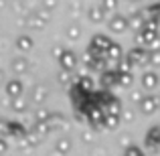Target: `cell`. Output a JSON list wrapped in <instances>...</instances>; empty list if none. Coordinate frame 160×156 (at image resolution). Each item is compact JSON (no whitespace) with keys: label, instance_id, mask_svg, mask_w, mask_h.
Returning <instances> with one entry per match:
<instances>
[{"label":"cell","instance_id":"9a60e30c","mask_svg":"<svg viewBox=\"0 0 160 156\" xmlns=\"http://www.w3.org/2000/svg\"><path fill=\"white\" fill-rule=\"evenodd\" d=\"M6 134H10V136H14V138H22L24 136V128L18 124V122H8V132Z\"/></svg>","mask_w":160,"mask_h":156},{"label":"cell","instance_id":"30bf717a","mask_svg":"<svg viewBox=\"0 0 160 156\" xmlns=\"http://www.w3.org/2000/svg\"><path fill=\"white\" fill-rule=\"evenodd\" d=\"M158 142H160V128H158V126H154V128L150 130L148 134H146V144H148V146H152V148H154V152H156Z\"/></svg>","mask_w":160,"mask_h":156},{"label":"cell","instance_id":"ffe728a7","mask_svg":"<svg viewBox=\"0 0 160 156\" xmlns=\"http://www.w3.org/2000/svg\"><path fill=\"white\" fill-rule=\"evenodd\" d=\"M69 150H71V142L67 138H61L57 142V146H55V152H59V154H67Z\"/></svg>","mask_w":160,"mask_h":156},{"label":"cell","instance_id":"4fadbf2b","mask_svg":"<svg viewBox=\"0 0 160 156\" xmlns=\"http://www.w3.org/2000/svg\"><path fill=\"white\" fill-rule=\"evenodd\" d=\"M87 16H89L91 23H103L106 20V10L103 8H89V12H87Z\"/></svg>","mask_w":160,"mask_h":156},{"label":"cell","instance_id":"7402d4cb","mask_svg":"<svg viewBox=\"0 0 160 156\" xmlns=\"http://www.w3.org/2000/svg\"><path fill=\"white\" fill-rule=\"evenodd\" d=\"M79 89H83V91H93V81H91V77H79Z\"/></svg>","mask_w":160,"mask_h":156},{"label":"cell","instance_id":"8fae6325","mask_svg":"<svg viewBox=\"0 0 160 156\" xmlns=\"http://www.w3.org/2000/svg\"><path fill=\"white\" fill-rule=\"evenodd\" d=\"M51 124H49L47 120H37V124H35V128H32V132L37 134V136H47L49 132H51Z\"/></svg>","mask_w":160,"mask_h":156},{"label":"cell","instance_id":"9c48e42d","mask_svg":"<svg viewBox=\"0 0 160 156\" xmlns=\"http://www.w3.org/2000/svg\"><path fill=\"white\" fill-rule=\"evenodd\" d=\"M6 95L8 98H16V95H22V83L18 79H12L6 83Z\"/></svg>","mask_w":160,"mask_h":156},{"label":"cell","instance_id":"d4e9b609","mask_svg":"<svg viewBox=\"0 0 160 156\" xmlns=\"http://www.w3.org/2000/svg\"><path fill=\"white\" fill-rule=\"evenodd\" d=\"M118 4H120V0H103V2H102V8H103V10H116V8H118Z\"/></svg>","mask_w":160,"mask_h":156},{"label":"cell","instance_id":"e0dca14e","mask_svg":"<svg viewBox=\"0 0 160 156\" xmlns=\"http://www.w3.org/2000/svg\"><path fill=\"white\" fill-rule=\"evenodd\" d=\"M27 105H28V102L24 98H20V95L12 98V109H14V112H24V109H27Z\"/></svg>","mask_w":160,"mask_h":156},{"label":"cell","instance_id":"f1b7e54d","mask_svg":"<svg viewBox=\"0 0 160 156\" xmlns=\"http://www.w3.org/2000/svg\"><path fill=\"white\" fill-rule=\"evenodd\" d=\"M75 120H77V122H83V120H85V113H83L81 109H77V112H75Z\"/></svg>","mask_w":160,"mask_h":156},{"label":"cell","instance_id":"ac0fdd59","mask_svg":"<svg viewBox=\"0 0 160 156\" xmlns=\"http://www.w3.org/2000/svg\"><path fill=\"white\" fill-rule=\"evenodd\" d=\"M132 73H130V71H118V85H130V83H132Z\"/></svg>","mask_w":160,"mask_h":156},{"label":"cell","instance_id":"603a6c76","mask_svg":"<svg viewBox=\"0 0 160 156\" xmlns=\"http://www.w3.org/2000/svg\"><path fill=\"white\" fill-rule=\"evenodd\" d=\"M67 37H69L71 41L79 39V37H81V28H79V24H71V27H67Z\"/></svg>","mask_w":160,"mask_h":156},{"label":"cell","instance_id":"484cf974","mask_svg":"<svg viewBox=\"0 0 160 156\" xmlns=\"http://www.w3.org/2000/svg\"><path fill=\"white\" fill-rule=\"evenodd\" d=\"M124 154H126V156H140L142 150H140V148H134V146H130V148L124 150Z\"/></svg>","mask_w":160,"mask_h":156},{"label":"cell","instance_id":"2e32d148","mask_svg":"<svg viewBox=\"0 0 160 156\" xmlns=\"http://www.w3.org/2000/svg\"><path fill=\"white\" fill-rule=\"evenodd\" d=\"M16 49H20V51H31L32 39L31 37H18V39H16Z\"/></svg>","mask_w":160,"mask_h":156},{"label":"cell","instance_id":"8992f818","mask_svg":"<svg viewBox=\"0 0 160 156\" xmlns=\"http://www.w3.org/2000/svg\"><path fill=\"white\" fill-rule=\"evenodd\" d=\"M109 31L112 33H116V35H120V33H124L126 28H128V18L126 16H120V14H116V16H112V20H109Z\"/></svg>","mask_w":160,"mask_h":156},{"label":"cell","instance_id":"5bb4252c","mask_svg":"<svg viewBox=\"0 0 160 156\" xmlns=\"http://www.w3.org/2000/svg\"><path fill=\"white\" fill-rule=\"evenodd\" d=\"M28 69V61L24 57H14L12 59V71L14 73H24Z\"/></svg>","mask_w":160,"mask_h":156},{"label":"cell","instance_id":"83f0119b","mask_svg":"<svg viewBox=\"0 0 160 156\" xmlns=\"http://www.w3.org/2000/svg\"><path fill=\"white\" fill-rule=\"evenodd\" d=\"M47 116H49L47 109H39V112H37V120H47Z\"/></svg>","mask_w":160,"mask_h":156},{"label":"cell","instance_id":"cb8c5ba5","mask_svg":"<svg viewBox=\"0 0 160 156\" xmlns=\"http://www.w3.org/2000/svg\"><path fill=\"white\" fill-rule=\"evenodd\" d=\"M156 12H158V4H152V6H148L142 14H144L146 20H156Z\"/></svg>","mask_w":160,"mask_h":156},{"label":"cell","instance_id":"44dd1931","mask_svg":"<svg viewBox=\"0 0 160 156\" xmlns=\"http://www.w3.org/2000/svg\"><path fill=\"white\" fill-rule=\"evenodd\" d=\"M32 102L37 103H43L45 99H47V91H45V87H35V91H32Z\"/></svg>","mask_w":160,"mask_h":156},{"label":"cell","instance_id":"ba28073f","mask_svg":"<svg viewBox=\"0 0 160 156\" xmlns=\"http://www.w3.org/2000/svg\"><path fill=\"white\" fill-rule=\"evenodd\" d=\"M156 85H158L156 71H148V73L142 75V87H144V89H156Z\"/></svg>","mask_w":160,"mask_h":156},{"label":"cell","instance_id":"f546056e","mask_svg":"<svg viewBox=\"0 0 160 156\" xmlns=\"http://www.w3.org/2000/svg\"><path fill=\"white\" fill-rule=\"evenodd\" d=\"M59 83H69V75L61 71V75H59Z\"/></svg>","mask_w":160,"mask_h":156},{"label":"cell","instance_id":"5b68a950","mask_svg":"<svg viewBox=\"0 0 160 156\" xmlns=\"http://www.w3.org/2000/svg\"><path fill=\"white\" fill-rule=\"evenodd\" d=\"M126 61L130 63V65H146V51L142 47H136V49H132L128 55H126Z\"/></svg>","mask_w":160,"mask_h":156},{"label":"cell","instance_id":"7c38bea8","mask_svg":"<svg viewBox=\"0 0 160 156\" xmlns=\"http://www.w3.org/2000/svg\"><path fill=\"white\" fill-rule=\"evenodd\" d=\"M103 128H118V124H120V116L118 113H108V112H103Z\"/></svg>","mask_w":160,"mask_h":156},{"label":"cell","instance_id":"1f68e13d","mask_svg":"<svg viewBox=\"0 0 160 156\" xmlns=\"http://www.w3.org/2000/svg\"><path fill=\"white\" fill-rule=\"evenodd\" d=\"M130 2H136V0H130Z\"/></svg>","mask_w":160,"mask_h":156},{"label":"cell","instance_id":"7a4b0ae2","mask_svg":"<svg viewBox=\"0 0 160 156\" xmlns=\"http://www.w3.org/2000/svg\"><path fill=\"white\" fill-rule=\"evenodd\" d=\"M138 108H140L142 113H154L158 108V98L156 95H142L140 99H138Z\"/></svg>","mask_w":160,"mask_h":156},{"label":"cell","instance_id":"6da1fadb","mask_svg":"<svg viewBox=\"0 0 160 156\" xmlns=\"http://www.w3.org/2000/svg\"><path fill=\"white\" fill-rule=\"evenodd\" d=\"M109 43H112V41H109L106 35H95V37H91L89 49H87V51H89L91 55H103L106 49L109 47Z\"/></svg>","mask_w":160,"mask_h":156},{"label":"cell","instance_id":"277c9868","mask_svg":"<svg viewBox=\"0 0 160 156\" xmlns=\"http://www.w3.org/2000/svg\"><path fill=\"white\" fill-rule=\"evenodd\" d=\"M49 10L47 8H41V10H37V12H32L31 16H28V24H31L32 28H43L45 27V23L49 20Z\"/></svg>","mask_w":160,"mask_h":156},{"label":"cell","instance_id":"3957f363","mask_svg":"<svg viewBox=\"0 0 160 156\" xmlns=\"http://www.w3.org/2000/svg\"><path fill=\"white\" fill-rule=\"evenodd\" d=\"M59 63H61V69L73 71L77 67V55L73 51H61L59 53Z\"/></svg>","mask_w":160,"mask_h":156},{"label":"cell","instance_id":"d6986e66","mask_svg":"<svg viewBox=\"0 0 160 156\" xmlns=\"http://www.w3.org/2000/svg\"><path fill=\"white\" fill-rule=\"evenodd\" d=\"M142 23H144V14L142 12H136V14H132L128 18V27H134V28H140Z\"/></svg>","mask_w":160,"mask_h":156},{"label":"cell","instance_id":"52a82bcc","mask_svg":"<svg viewBox=\"0 0 160 156\" xmlns=\"http://www.w3.org/2000/svg\"><path fill=\"white\" fill-rule=\"evenodd\" d=\"M113 85H118V71L113 69V71H102V87L103 89H112Z\"/></svg>","mask_w":160,"mask_h":156},{"label":"cell","instance_id":"4316f807","mask_svg":"<svg viewBox=\"0 0 160 156\" xmlns=\"http://www.w3.org/2000/svg\"><path fill=\"white\" fill-rule=\"evenodd\" d=\"M43 6L47 8V10H53V8L57 6V0H43Z\"/></svg>","mask_w":160,"mask_h":156},{"label":"cell","instance_id":"4dcf8cb0","mask_svg":"<svg viewBox=\"0 0 160 156\" xmlns=\"http://www.w3.org/2000/svg\"><path fill=\"white\" fill-rule=\"evenodd\" d=\"M4 152H6V142L0 138V154H4Z\"/></svg>","mask_w":160,"mask_h":156}]
</instances>
